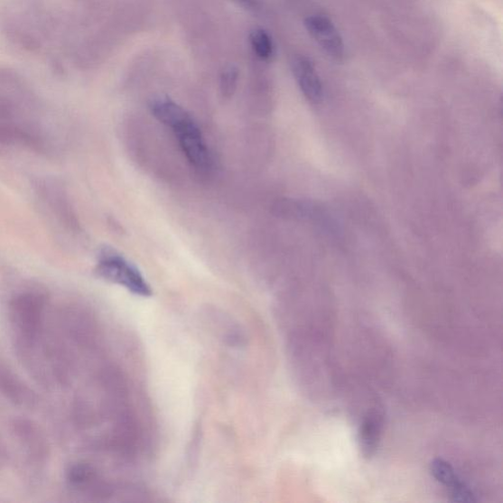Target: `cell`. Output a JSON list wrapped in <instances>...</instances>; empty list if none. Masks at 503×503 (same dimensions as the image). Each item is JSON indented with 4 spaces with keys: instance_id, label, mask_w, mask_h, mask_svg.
I'll list each match as a JSON object with an SVG mask.
<instances>
[{
    "instance_id": "13",
    "label": "cell",
    "mask_w": 503,
    "mask_h": 503,
    "mask_svg": "<svg viewBox=\"0 0 503 503\" xmlns=\"http://www.w3.org/2000/svg\"><path fill=\"white\" fill-rule=\"evenodd\" d=\"M234 3H237L240 6L249 11H259L262 7V4L260 0H233Z\"/></svg>"
},
{
    "instance_id": "8",
    "label": "cell",
    "mask_w": 503,
    "mask_h": 503,
    "mask_svg": "<svg viewBox=\"0 0 503 503\" xmlns=\"http://www.w3.org/2000/svg\"><path fill=\"white\" fill-rule=\"evenodd\" d=\"M430 472L437 482L450 489V497L452 501H477L474 491L462 482L450 462L442 458H435L430 464Z\"/></svg>"
},
{
    "instance_id": "10",
    "label": "cell",
    "mask_w": 503,
    "mask_h": 503,
    "mask_svg": "<svg viewBox=\"0 0 503 503\" xmlns=\"http://www.w3.org/2000/svg\"><path fill=\"white\" fill-rule=\"evenodd\" d=\"M150 109L153 116L163 126L172 129L179 123L191 117L187 111L167 97H156L151 100Z\"/></svg>"
},
{
    "instance_id": "1",
    "label": "cell",
    "mask_w": 503,
    "mask_h": 503,
    "mask_svg": "<svg viewBox=\"0 0 503 503\" xmlns=\"http://www.w3.org/2000/svg\"><path fill=\"white\" fill-rule=\"evenodd\" d=\"M30 86L0 69V144L46 153L52 150L53 126Z\"/></svg>"
},
{
    "instance_id": "2",
    "label": "cell",
    "mask_w": 503,
    "mask_h": 503,
    "mask_svg": "<svg viewBox=\"0 0 503 503\" xmlns=\"http://www.w3.org/2000/svg\"><path fill=\"white\" fill-rule=\"evenodd\" d=\"M47 305L46 294L39 290H26L10 301V323L22 344L29 346L37 341Z\"/></svg>"
},
{
    "instance_id": "11",
    "label": "cell",
    "mask_w": 503,
    "mask_h": 503,
    "mask_svg": "<svg viewBox=\"0 0 503 503\" xmlns=\"http://www.w3.org/2000/svg\"><path fill=\"white\" fill-rule=\"evenodd\" d=\"M253 51L262 61H268L275 57V44L270 33L261 28L253 29L249 35Z\"/></svg>"
},
{
    "instance_id": "9",
    "label": "cell",
    "mask_w": 503,
    "mask_h": 503,
    "mask_svg": "<svg viewBox=\"0 0 503 503\" xmlns=\"http://www.w3.org/2000/svg\"><path fill=\"white\" fill-rule=\"evenodd\" d=\"M384 427V415L381 410H372L365 417L359 432V443L363 455L372 457L378 447Z\"/></svg>"
},
{
    "instance_id": "4",
    "label": "cell",
    "mask_w": 503,
    "mask_h": 503,
    "mask_svg": "<svg viewBox=\"0 0 503 503\" xmlns=\"http://www.w3.org/2000/svg\"><path fill=\"white\" fill-rule=\"evenodd\" d=\"M36 192L52 218L65 230L76 231L79 225L69 195L62 184L52 179H42L36 184Z\"/></svg>"
},
{
    "instance_id": "3",
    "label": "cell",
    "mask_w": 503,
    "mask_h": 503,
    "mask_svg": "<svg viewBox=\"0 0 503 503\" xmlns=\"http://www.w3.org/2000/svg\"><path fill=\"white\" fill-rule=\"evenodd\" d=\"M96 273L105 281L123 286L133 294L150 297L152 288L138 268L116 250H100Z\"/></svg>"
},
{
    "instance_id": "5",
    "label": "cell",
    "mask_w": 503,
    "mask_h": 503,
    "mask_svg": "<svg viewBox=\"0 0 503 503\" xmlns=\"http://www.w3.org/2000/svg\"><path fill=\"white\" fill-rule=\"evenodd\" d=\"M304 25L311 38L329 58L337 62L345 61V43L331 19L322 14L310 15L305 19Z\"/></svg>"
},
{
    "instance_id": "7",
    "label": "cell",
    "mask_w": 503,
    "mask_h": 503,
    "mask_svg": "<svg viewBox=\"0 0 503 503\" xmlns=\"http://www.w3.org/2000/svg\"><path fill=\"white\" fill-rule=\"evenodd\" d=\"M292 70L302 94L310 103L320 104L323 88L314 63L305 55L299 54L292 61Z\"/></svg>"
},
{
    "instance_id": "12",
    "label": "cell",
    "mask_w": 503,
    "mask_h": 503,
    "mask_svg": "<svg viewBox=\"0 0 503 503\" xmlns=\"http://www.w3.org/2000/svg\"><path fill=\"white\" fill-rule=\"evenodd\" d=\"M239 71L234 65L227 66L222 70L219 80L221 96L227 99L231 98L237 92Z\"/></svg>"
},
{
    "instance_id": "6",
    "label": "cell",
    "mask_w": 503,
    "mask_h": 503,
    "mask_svg": "<svg viewBox=\"0 0 503 503\" xmlns=\"http://www.w3.org/2000/svg\"><path fill=\"white\" fill-rule=\"evenodd\" d=\"M172 132L189 163L198 171L209 170L211 164L210 154L193 117L174 127Z\"/></svg>"
}]
</instances>
